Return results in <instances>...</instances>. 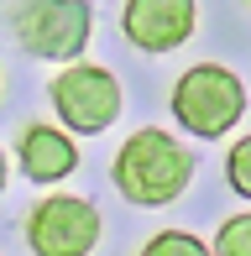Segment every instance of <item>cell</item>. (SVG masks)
<instances>
[{
  "label": "cell",
  "mask_w": 251,
  "mask_h": 256,
  "mask_svg": "<svg viewBox=\"0 0 251 256\" xmlns=\"http://www.w3.org/2000/svg\"><path fill=\"white\" fill-rule=\"evenodd\" d=\"M16 162L32 183H63L68 172L78 168V146L68 142L58 126H26L16 146Z\"/></svg>",
  "instance_id": "cell-7"
},
{
  "label": "cell",
  "mask_w": 251,
  "mask_h": 256,
  "mask_svg": "<svg viewBox=\"0 0 251 256\" xmlns=\"http://www.w3.org/2000/svg\"><path fill=\"white\" fill-rule=\"evenodd\" d=\"M225 178H230V188L241 194V199H251V136H241V142L230 146V157H225Z\"/></svg>",
  "instance_id": "cell-10"
},
{
  "label": "cell",
  "mask_w": 251,
  "mask_h": 256,
  "mask_svg": "<svg viewBox=\"0 0 251 256\" xmlns=\"http://www.w3.org/2000/svg\"><path fill=\"white\" fill-rule=\"evenodd\" d=\"M32 256H89L100 246V209L78 194H52L26 214Z\"/></svg>",
  "instance_id": "cell-5"
},
{
  "label": "cell",
  "mask_w": 251,
  "mask_h": 256,
  "mask_svg": "<svg viewBox=\"0 0 251 256\" xmlns=\"http://www.w3.org/2000/svg\"><path fill=\"white\" fill-rule=\"evenodd\" d=\"M48 100H52V110H58V120L68 131H78V136H100L126 104L120 78L110 74V68H100V63H78V58L52 78Z\"/></svg>",
  "instance_id": "cell-4"
},
{
  "label": "cell",
  "mask_w": 251,
  "mask_h": 256,
  "mask_svg": "<svg viewBox=\"0 0 251 256\" xmlns=\"http://www.w3.org/2000/svg\"><path fill=\"white\" fill-rule=\"evenodd\" d=\"M136 256H214V251L204 246L199 236H188V230H157Z\"/></svg>",
  "instance_id": "cell-8"
},
{
  "label": "cell",
  "mask_w": 251,
  "mask_h": 256,
  "mask_svg": "<svg viewBox=\"0 0 251 256\" xmlns=\"http://www.w3.org/2000/svg\"><path fill=\"white\" fill-rule=\"evenodd\" d=\"M89 32H94L89 0H16L10 10V37L48 63H74L89 48Z\"/></svg>",
  "instance_id": "cell-3"
},
{
  "label": "cell",
  "mask_w": 251,
  "mask_h": 256,
  "mask_svg": "<svg viewBox=\"0 0 251 256\" xmlns=\"http://www.w3.org/2000/svg\"><path fill=\"white\" fill-rule=\"evenodd\" d=\"M6 178H10V157L0 152V194H6Z\"/></svg>",
  "instance_id": "cell-11"
},
{
  "label": "cell",
  "mask_w": 251,
  "mask_h": 256,
  "mask_svg": "<svg viewBox=\"0 0 251 256\" xmlns=\"http://www.w3.org/2000/svg\"><path fill=\"white\" fill-rule=\"evenodd\" d=\"M110 178H116V188H120L131 204H142V209H162V204H173L178 194L188 188V178H194V157H188L168 131L142 126V131L126 136V146L116 152V162H110Z\"/></svg>",
  "instance_id": "cell-1"
},
{
  "label": "cell",
  "mask_w": 251,
  "mask_h": 256,
  "mask_svg": "<svg viewBox=\"0 0 251 256\" xmlns=\"http://www.w3.org/2000/svg\"><path fill=\"white\" fill-rule=\"evenodd\" d=\"M199 6L194 0H126L120 10V32L131 48L142 52H173L194 37Z\"/></svg>",
  "instance_id": "cell-6"
},
{
  "label": "cell",
  "mask_w": 251,
  "mask_h": 256,
  "mask_svg": "<svg viewBox=\"0 0 251 256\" xmlns=\"http://www.w3.org/2000/svg\"><path fill=\"white\" fill-rule=\"evenodd\" d=\"M246 115V84L225 63H194L188 74H178L173 84V120L188 136H214L236 131V120Z\"/></svg>",
  "instance_id": "cell-2"
},
{
  "label": "cell",
  "mask_w": 251,
  "mask_h": 256,
  "mask_svg": "<svg viewBox=\"0 0 251 256\" xmlns=\"http://www.w3.org/2000/svg\"><path fill=\"white\" fill-rule=\"evenodd\" d=\"M214 256H251V214H230L214 230Z\"/></svg>",
  "instance_id": "cell-9"
}]
</instances>
